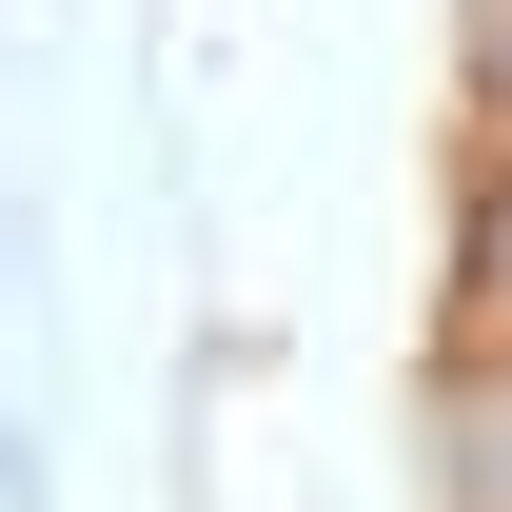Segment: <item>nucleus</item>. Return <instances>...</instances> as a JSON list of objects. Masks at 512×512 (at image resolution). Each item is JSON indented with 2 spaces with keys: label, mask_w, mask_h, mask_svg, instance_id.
<instances>
[{
  "label": "nucleus",
  "mask_w": 512,
  "mask_h": 512,
  "mask_svg": "<svg viewBox=\"0 0 512 512\" xmlns=\"http://www.w3.org/2000/svg\"><path fill=\"white\" fill-rule=\"evenodd\" d=\"M453 493H473V512H512V375H473V394H453Z\"/></svg>",
  "instance_id": "obj_1"
},
{
  "label": "nucleus",
  "mask_w": 512,
  "mask_h": 512,
  "mask_svg": "<svg viewBox=\"0 0 512 512\" xmlns=\"http://www.w3.org/2000/svg\"><path fill=\"white\" fill-rule=\"evenodd\" d=\"M473 335H493V355H512V178L473 197Z\"/></svg>",
  "instance_id": "obj_2"
},
{
  "label": "nucleus",
  "mask_w": 512,
  "mask_h": 512,
  "mask_svg": "<svg viewBox=\"0 0 512 512\" xmlns=\"http://www.w3.org/2000/svg\"><path fill=\"white\" fill-rule=\"evenodd\" d=\"M493 79H512V0H493Z\"/></svg>",
  "instance_id": "obj_3"
}]
</instances>
